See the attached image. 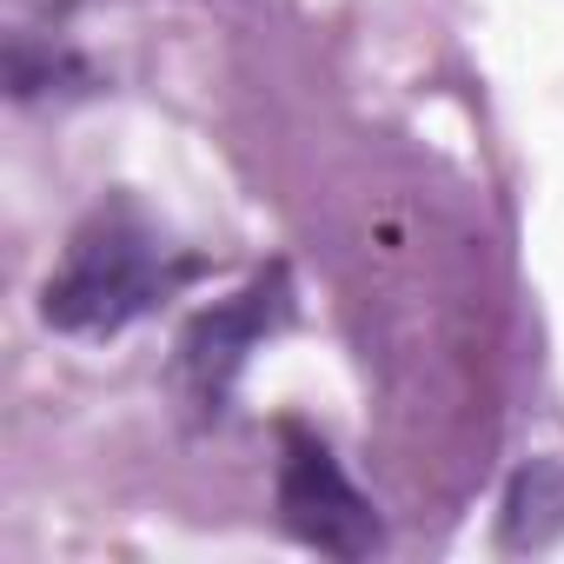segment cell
Wrapping results in <instances>:
<instances>
[{
	"mask_svg": "<svg viewBox=\"0 0 564 564\" xmlns=\"http://www.w3.org/2000/svg\"><path fill=\"white\" fill-rule=\"evenodd\" d=\"M199 272L206 259L173 246L133 193H107L80 213V226L41 279V326L61 339H120L127 326L180 300Z\"/></svg>",
	"mask_w": 564,
	"mask_h": 564,
	"instance_id": "1",
	"label": "cell"
},
{
	"mask_svg": "<svg viewBox=\"0 0 564 564\" xmlns=\"http://www.w3.org/2000/svg\"><path fill=\"white\" fill-rule=\"evenodd\" d=\"M293 306H300V300H293V265L272 259V265H259V272L246 279L232 300H213V306H199V313L180 326L166 379H173L180 405L193 412V425H219V419H226V405H232V392H239V379H246V359H252L272 333L293 326Z\"/></svg>",
	"mask_w": 564,
	"mask_h": 564,
	"instance_id": "2",
	"label": "cell"
},
{
	"mask_svg": "<svg viewBox=\"0 0 564 564\" xmlns=\"http://www.w3.org/2000/svg\"><path fill=\"white\" fill-rule=\"evenodd\" d=\"M272 511H279V531L306 551H319V557H379L386 551L379 505L352 485V471L339 465L326 432L306 419H279Z\"/></svg>",
	"mask_w": 564,
	"mask_h": 564,
	"instance_id": "3",
	"label": "cell"
},
{
	"mask_svg": "<svg viewBox=\"0 0 564 564\" xmlns=\"http://www.w3.org/2000/svg\"><path fill=\"white\" fill-rule=\"evenodd\" d=\"M557 531H564V465L524 458L505 485V505H498V544L505 551H544Z\"/></svg>",
	"mask_w": 564,
	"mask_h": 564,
	"instance_id": "4",
	"label": "cell"
},
{
	"mask_svg": "<svg viewBox=\"0 0 564 564\" xmlns=\"http://www.w3.org/2000/svg\"><path fill=\"white\" fill-rule=\"evenodd\" d=\"M94 87V67L47 41V34H14L8 41V94L14 100H47V94H87Z\"/></svg>",
	"mask_w": 564,
	"mask_h": 564,
	"instance_id": "5",
	"label": "cell"
}]
</instances>
